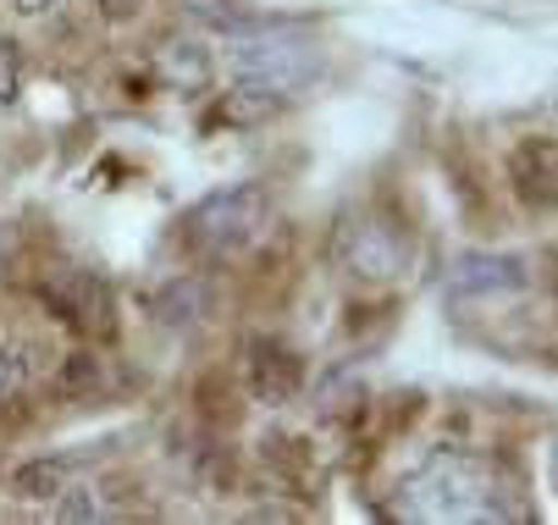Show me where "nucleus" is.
Masks as SVG:
<instances>
[{
	"label": "nucleus",
	"instance_id": "obj_9",
	"mask_svg": "<svg viewBox=\"0 0 558 525\" xmlns=\"http://www.w3.org/2000/svg\"><path fill=\"white\" fill-rule=\"evenodd\" d=\"M66 476H72L66 460H34V465H23V471L12 476V492H17V498H34V503H50V498L66 492Z\"/></svg>",
	"mask_w": 558,
	"mask_h": 525
},
{
	"label": "nucleus",
	"instance_id": "obj_11",
	"mask_svg": "<svg viewBox=\"0 0 558 525\" xmlns=\"http://www.w3.org/2000/svg\"><path fill=\"white\" fill-rule=\"evenodd\" d=\"M17 89H23V56L12 39H0V106H12Z\"/></svg>",
	"mask_w": 558,
	"mask_h": 525
},
{
	"label": "nucleus",
	"instance_id": "obj_1",
	"mask_svg": "<svg viewBox=\"0 0 558 525\" xmlns=\"http://www.w3.org/2000/svg\"><path fill=\"white\" fill-rule=\"evenodd\" d=\"M398 514L404 520H514V509H504L498 476L487 460L475 454H432L421 471H410L398 481Z\"/></svg>",
	"mask_w": 558,
	"mask_h": 525
},
{
	"label": "nucleus",
	"instance_id": "obj_6",
	"mask_svg": "<svg viewBox=\"0 0 558 525\" xmlns=\"http://www.w3.org/2000/svg\"><path fill=\"white\" fill-rule=\"evenodd\" d=\"M299 382H304V365H299L293 349H282L271 338L250 343V388H255L260 404H288L299 393Z\"/></svg>",
	"mask_w": 558,
	"mask_h": 525
},
{
	"label": "nucleus",
	"instance_id": "obj_10",
	"mask_svg": "<svg viewBox=\"0 0 558 525\" xmlns=\"http://www.w3.org/2000/svg\"><path fill=\"white\" fill-rule=\"evenodd\" d=\"M34 365H39V349L34 343H7V338H0V399L28 388Z\"/></svg>",
	"mask_w": 558,
	"mask_h": 525
},
{
	"label": "nucleus",
	"instance_id": "obj_12",
	"mask_svg": "<svg viewBox=\"0 0 558 525\" xmlns=\"http://www.w3.org/2000/svg\"><path fill=\"white\" fill-rule=\"evenodd\" d=\"M7 7H12L17 17H56L66 0H7Z\"/></svg>",
	"mask_w": 558,
	"mask_h": 525
},
{
	"label": "nucleus",
	"instance_id": "obj_7",
	"mask_svg": "<svg viewBox=\"0 0 558 525\" xmlns=\"http://www.w3.org/2000/svg\"><path fill=\"white\" fill-rule=\"evenodd\" d=\"M155 78H161L172 95H199L216 78V61L199 39H167L161 50H155Z\"/></svg>",
	"mask_w": 558,
	"mask_h": 525
},
{
	"label": "nucleus",
	"instance_id": "obj_2",
	"mask_svg": "<svg viewBox=\"0 0 558 525\" xmlns=\"http://www.w3.org/2000/svg\"><path fill=\"white\" fill-rule=\"evenodd\" d=\"M332 260L354 282H392L415 266V233L381 205H349L332 228Z\"/></svg>",
	"mask_w": 558,
	"mask_h": 525
},
{
	"label": "nucleus",
	"instance_id": "obj_3",
	"mask_svg": "<svg viewBox=\"0 0 558 525\" xmlns=\"http://www.w3.org/2000/svg\"><path fill=\"white\" fill-rule=\"evenodd\" d=\"M266 228H271V194L260 183H227L183 216V239L199 255H216V260L244 255Z\"/></svg>",
	"mask_w": 558,
	"mask_h": 525
},
{
	"label": "nucleus",
	"instance_id": "obj_4",
	"mask_svg": "<svg viewBox=\"0 0 558 525\" xmlns=\"http://www.w3.org/2000/svg\"><path fill=\"white\" fill-rule=\"evenodd\" d=\"M227 72H232V84L288 100L293 89H304L315 72H322V50L299 34H282V28L277 34H232L227 39Z\"/></svg>",
	"mask_w": 558,
	"mask_h": 525
},
{
	"label": "nucleus",
	"instance_id": "obj_8",
	"mask_svg": "<svg viewBox=\"0 0 558 525\" xmlns=\"http://www.w3.org/2000/svg\"><path fill=\"white\" fill-rule=\"evenodd\" d=\"M514 188L531 210H547L553 205V144H520L514 149Z\"/></svg>",
	"mask_w": 558,
	"mask_h": 525
},
{
	"label": "nucleus",
	"instance_id": "obj_5",
	"mask_svg": "<svg viewBox=\"0 0 558 525\" xmlns=\"http://www.w3.org/2000/svg\"><path fill=\"white\" fill-rule=\"evenodd\" d=\"M531 288V260L525 255H493V249H470L448 266V298H498Z\"/></svg>",
	"mask_w": 558,
	"mask_h": 525
},
{
	"label": "nucleus",
	"instance_id": "obj_13",
	"mask_svg": "<svg viewBox=\"0 0 558 525\" xmlns=\"http://www.w3.org/2000/svg\"><path fill=\"white\" fill-rule=\"evenodd\" d=\"M100 12H106L111 23H133V17L144 12V0H100Z\"/></svg>",
	"mask_w": 558,
	"mask_h": 525
}]
</instances>
